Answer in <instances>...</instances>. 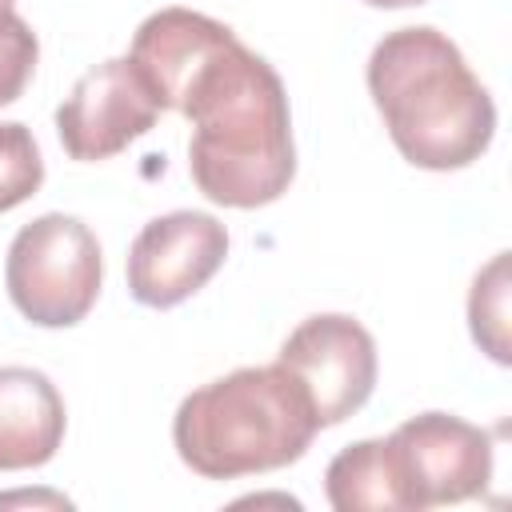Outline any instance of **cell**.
<instances>
[{
	"instance_id": "ba28073f",
	"label": "cell",
	"mask_w": 512,
	"mask_h": 512,
	"mask_svg": "<svg viewBox=\"0 0 512 512\" xmlns=\"http://www.w3.org/2000/svg\"><path fill=\"white\" fill-rule=\"evenodd\" d=\"M160 116L148 84L128 56H112L84 72L68 100L56 108V132L72 160L96 164L140 140Z\"/></svg>"
},
{
	"instance_id": "52a82bcc",
	"label": "cell",
	"mask_w": 512,
	"mask_h": 512,
	"mask_svg": "<svg viewBox=\"0 0 512 512\" xmlns=\"http://www.w3.org/2000/svg\"><path fill=\"white\" fill-rule=\"evenodd\" d=\"M228 256V228L208 212H168L140 228L128 248V292L144 308L196 296Z\"/></svg>"
},
{
	"instance_id": "5b68a950",
	"label": "cell",
	"mask_w": 512,
	"mask_h": 512,
	"mask_svg": "<svg viewBox=\"0 0 512 512\" xmlns=\"http://www.w3.org/2000/svg\"><path fill=\"white\" fill-rule=\"evenodd\" d=\"M388 456L408 512L472 500L492 480V436L448 412H420L404 420L388 436Z\"/></svg>"
},
{
	"instance_id": "3957f363",
	"label": "cell",
	"mask_w": 512,
	"mask_h": 512,
	"mask_svg": "<svg viewBox=\"0 0 512 512\" xmlns=\"http://www.w3.org/2000/svg\"><path fill=\"white\" fill-rule=\"evenodd\" d=\"M316 428L304 384L276 360L188 392L172 420V444L196 476L236 480L296 464Z\"/></svg>"
},
{
	"instance_id": "7c38bea8",
	"label": "cell",
	"mask_w": 512,
	"mask_h": 512,
	"mask_svg": "<svg viewBox=\"0 0 512 512\" xmlns=\"http://www.w3.org/2000/svg\"><path fill=\"white\" fill-rule=\"evenodd\" d=\"M468 324L472 340L496 360L508 364V252H496L488 268L476 272L472 292H468Z\"/></svg>"
},
{
	"instance_id": "6da1fadb",
	"label": "cell",
	"mask_w": 512,
	"mask_h": 512,
	"mask_svg": "<svg viewBox=\"0 0 512 512\" xmlns=\"http://www.w3.org/2000/svg\"><path fill=\"white\" fill-rule=\"evenodd\" d=\"M192 120L188 172L224 208H264L296 176L292 112L280 72L236 36L204 60L176 108Z\"/></svg>"
},
{
	"instance_id": "4fadbf2b",
	"label": "cell",
	"mask_w": 512,
	"mask_h": 512,
	"mask_svg": "<svg viewBox=\"0 0 512 512\" xmlns=\"http://www.w3.org/2000/svg\"><path fill=\"white\" fill-rule=\"evenodd\" d=\"M44 184V160L32 132L16 120H0V212L24 204Z\"/></svg>"
},
{
	"instance_id": "5bb4252c",
	"label": "cell",
	"mask_w": 512,
	"mask_h": 512,
	"mask_svg": "<svg viewBox=\"0 0 512 512\" xmlns=\"http://www.w3.org/2000/svg\"><path fill=\"white\" fill-rule=\"evenodd\" d=\"M40 60V40L24 16L0 8V108L20 100Z\"/></svg>"
},
{
	"instance_id": "8fae6325",
	"label": "cell",
	"mask_w": 512,
	"mask_h": 512,
	"mask_svg": "<svg viewBox=\"0 0 512 512\" xmlns=\"http://www.w3.org/2000/svg\"><path fill=\"white\" fill-rule=\"evenodd\" d=\"M324 492L336 512H360V508H404V488L388 456V440H356L344 452L332 456L324 472Z\"/></svg>"
},
{
	"instance_id": "277c9868",
	"label": "cell",
	"mask_w": 512,
	"mask_h": 512,
	"mask_svg": "<svg viewBox=\"0 0 512 512\" xmlns=\"http://www.w3.org/2000/svg\"><path fill=\"white\" fill-rule=\"evenodd\" d=\"M100 244L92 228L64 212L24 224L4 260V284L24 320L40 328H72L100 296Z\"/></svg>"
},
{
	"instance_id": "7a4b0ae2",
	"label": "cell",
	"mask_w": 512,
	"mask_h": 512,
	"mask_svg": "<svg viewBox=\"0 0 512 512\" xmlns=\"http://www.w3.org/2000/svg\"><path fill=\"white\" fill-rule=\"evenodd\" d=\"M368 92L396 152L416 168H468L492 144L496 104L464 52L432 24L396 28L372 48Z\"/></svg>"
},
{
	"instance_id": "8992f818",
	"label": "cell",
	"mask_w": 512,
	"mask_h": 512,
	"mask_svg": "<svg viewBox=\"0 0 512 512\" xmlns=\"http://www.w3.org/2000/svg\"><path fill=\"white\" fill-rule=\"evenodd\" d=\"M276 360L304 384L320 428L360 412L376 388V340L344 312H316L300 320Z\"/></svg>"
},
{
	"instance_id": "9c48e42d",
	"label": "cell",
	"mask_w": 512,
	"mask_h": 512,
	"mask_svg": "<svg viewBox=\"0 0 512 512\" xmlns=\"http://www.w3.org/2000/svg\"><path fill=\"white\" fill-rule=\"evenodd\" d=\"M236 32L204 12L192 8H160L152 12L128 48L132 68L140 72V80L148 84L152 100L164 108H176L180 92L188 88V80L204 68V60L212 52H220Z\"/></svg>"
},
{
	"instance_id": "2e32d148",
	"label": "cell",
	"mask_w": 512,
	"mask_h": 512,
	"mask_svg": "<svg viewBox=\"0 0 512 512\" xmlns=\"http://www.w3.org/2000/svg\"><path fill=\"white\" fill-rule=\"evenodd\" d=\"M0 8H12V0H0Z\"/></svg>"
},
{
	"instance_id": "9a60e30c",
	"label": "cell",
	"mask_w": 512,
	"mask_h": 512,
	"mask_svg": "<svg viewBox=\"0 0 512 512\" xmlns=\"http://www.w3.org/2000/svg\"><path fill=\"white\" fill-rule=\"evenodd\" d=\"M372 8H412V4H424V0H364Z\"/></svg>"
},
{
	"instance_id": "30bf717a",
	"label": "cell",
	"mask_w": 512,
	"mask_h": 512,
	"mask_svg": "<svg viewBox=\"0 0 512 512\" xmlns=\"http://www.w3.org/2000/svg\"><path fill=\"white\" fill-rule=\"evenodd\" d=\"M64 424V400L44 372L0 368V472L48 464L64 444Z\"/></svg>"
}]
</instances>
